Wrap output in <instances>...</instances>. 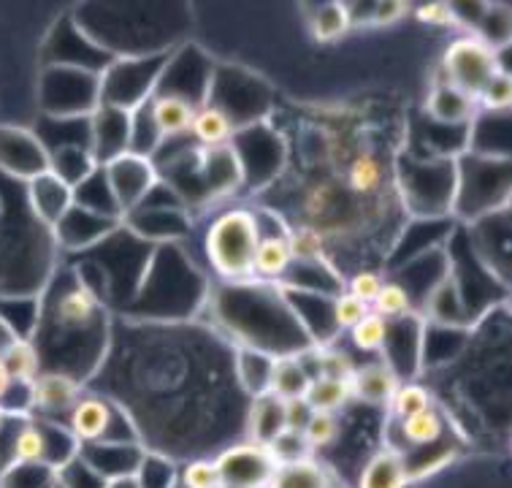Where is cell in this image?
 Wrapping results in <instances>:
<instances>
[{"mask_svg": "<svg viewBox=\"0 0 512 488\" xmlns=\"http://www.w3.org/2000/svg\"><path fill=\"white\" fill-rule=\"evenodd\" d=\"M271 451V456H274V461H277V467L280 464H296V461H307L309 453H312V448H309L307 437H304V432L301 429H296V426H285L274 440L266 445Z\"/></svg>", "mask_w": 512, "mask_h": 488, "instance_id": "obj_27", "label": "cell"}, {"mask_svg": "<svg viewBox=\"0 0 512 488\" xmlns=\"http://www.w3.org/2000/svg\"><path fill=\"white\" fill-rule=\"evenodd\" d=\"M442 434H445V421L434 410H423V413L401 418V437L410 445H434V442L442 440Z\"/></svg>", "mask_w": 512, "mask_h": 488, "instance_id": "obj_25", "label": "cell"}, {"mask_svg": "<svg viewBox=\"0 0 512 488\" xmlns=\"http://www.w3.org/2000/svg\"><path fill=\"white\" fill-rule=\"evenodd\" d=\"M382 204H369L355 198L347 190L345 179H336L334 174H320L312 179L304 196H301V215L304 223L301 226L315 228L317 234L326 239L331 236H353L361 231L372 212H380Z\"/></svg>", "mask_w": 512, "mask_h": 488, "instance_id": "obj_1", "label": "cell"}, {"mask_svg": "<svg viewBox=\"0 0 512 488\" xmlns=\"http://www.w3.org/2000/svg\"><path fill=\"white\" fill-rule=\"evenodd\" d=\"M0 356H3V366L9 372V380H14V383L30 385L41 375V369H38L41 366L38 364V353L28 339H11L9 345L0 350Z\"/></svg>", "mask_w": 512, "mask_h": 488, "instance_id": "obj_22", "label": "cell"}, {"mask_svg": "<svg viewBox=\"0 0 512 488\" xmlns=\"http://www.w3.org/2000/svg\"><path fill=\"white\" fill-rule=\"evenodd\" d=\"M223 488H266L277 470V461L266 445L244 442L220 453L215 461Z\"/></svg>", "mask_w": 512, "mask_h": 488, "instance_id": "obj_4", "label": "cell"}, {"mask_svg": "<svg viewBox=\"0 0 512 488\" xmlns=\"http://www.w3.org/2000/svg\"><path fill=\"white\" fill-rule=\"evenodd\" d=\"M429 112L442 122H464L475 114V101H469L461 93H456L453 87H447L445 82L431 93Z\"/></svg>", "mask_w": 512, "mask_h": 488, "instance_id": "obj_24", "label": "cell"}, {"mask_svg": "<svg viewBox=\"0 0 512 488\" xmlns=\"http://www.w3.org/2000/svg\"><path fill=\"white\" fill-rule=\"evenodd\" d=\"M98 315V299L87 285L68 288L55 307V320L60 329H87Z\"/></svg>", "mask_w": 512, "mask_h": 488, "instance_id": "obj_16", "label": "cell"}, {"mask_svg": "<svg viewBox=\"0 0 512 488\" xmlns=\"http://www.w3.org/2000/svg\"><path fill=\"white\" fill-rule=\"evenodd\" d=\"M30 204L38 220H44L47 226H57L66 220L71 207V185H66L52 169L44 171L30 179Z\"/></svg>", "mask_w": 512, "mask_h": 488, "instance_id": "obj_10", "label": "cell"}, {"mask_svg": "<svg viewBox=\"0 0 512 488\" xmlns=\"http://www.w3.org/2000/svg\"><path fill=\"white\" fill-rule=\"evenodd\" d=\"M345 185L355 198L369 201V204H382L385 198V166L374 152H355L347 160Z\"/></svg>", "mask_w": 512, "mask_h": 488, "instance_id": "obj_11", "label": "cell"}, {"mask_svg": "<svg viewBox=\"0 0 512 488\" xmlns=\"http://www.w3.org/2000/svg\"><path fill=\"white\" fill-rule=\"evenodd\" d=\"M266 488H334V478L323 464L307 459L296 464H280Z\"/></svg>", "mask_w": 512, "mask_h": 488, "instance_id": "obj_20", "label": "cell"}, {"mask_svg": "<svg viewBox=\"0 0 512 488\" xmlns=\"http://www.w3.org/2000/svg\"><path fill=\"white\" fill-rule=\"evenodd\" d=\"M350 331H353L355 348L374 353V350H382V345H385V339L391 334V323L385 318H380V315L369 312V315Z\"/></svg>", "mask_w": 512, "mask_h": 488, "instance_id": "obj_29", "label": "cell"}, {"mask_svg": "<svg viewBox=\"0 0 512 488\" xmlns=\"http://www.w3.org/2000/svg\"><path fill=\"white\" fill-rule=\"evenodd\" d=\"M288 426V404L274 396H258L250 413V437L255 445H269Z\"/></svg>", "mask_w": 512, "mask_h": 488, "instance_id": "obj_19", "label": "cell"}, {"mask_svg": "<svg viewBox=\"0 0 512 488\" xmlns=\"http://www.w3.org/2000/svg\"><path fill=\"white\" fill-rule=\"evenodd\" d=\"M355 372L353 361L345 356V353H336V350H331V353H326V358H323V375L326 377H339V380H350Z\"/></svg>", "mask_w": 512, "mask_h": 488, "instance_id": "obj_37", "label": "cell"}, {"mask_svg": "<svg viewBox=\"0 0 512 488\" xmlns=\"http://www.w3.org/2000/svg\"><path fill=\"white\" fill-rule=\"evenodd\" d=\"M182 488H223L215 461H190L182 470Z\"/></svg>", "mask_w": 512, "mask_h": 488, "instance_id": "obj_33", "label": "cell"}, {"mask_svg": "<svg viewBox=\"0 0 512 488\" xmlns=\"http://www.w3.org/2000/svg\"><path fill=\"white\" fill-rule=\"evenodd\" d=\"M11 464H38L52 470V426H22L11 445Z\"/></svg>", "mask_w": 512, "mask_h": 488, "instance_id": "obj_14", "label": "cell"}, {"mask_svg": "<svg viewBox=\"0 0 512 488\" xmlns=\"http://www.w3.org/2000/svg\"><path fill=\"white\" fill-rule=\"evenodd\" d=\"M331 312H334L336 329H353V326H358L369 315V307H366L364 301L353 299L350 293H345V296H339L331 304Z\"/></svg>", "mask_w": 512, "mask_h": 488, "instance_id": "obj_34", "label": "cell"}, {"mask_svg": "<svg viewBox=\"0 0 512 488\" xmlns=\"http://www.w3.org/2000/svg\"><path fill=\"white\" fill-rule=\"evenodd\" d=\"M149 117H152V128L158 133V139H174L190 131L196 106L182 95H158L149 104Z\"/></svg>", "mask_w": 512, "mask_h": 488, "instance_id": "obj_12", "label": "cell"}, {"mask_svg": "<svg viewBox=\"0 0 512 488\" xmlns=\"http://www.w3.org/2000/svg\"><path fill=\"white\" fill-rule=\"evenodd\" d=\"M477 101H483L488 109H494V112H504L507 106H510V76L499 71V74L485 85V90L480 93Z\"/></svg>", "mask_w": 512, "mask_h": 488, "instance_id": "obj_35", "label": "cell"}, {"mask_svg": "<svg viewBox=\"0 0 512 488\" xmlns=\"http://www.w3.org/2000/svg\"><path fill=\"white\" fill-rule=\"evenodd\" d=\"M372 307L374 315H380V318H399V315L410 310V293L399 282H388V285L380 288L377 299L372 301Z\"/></svg>", "mask_w": 512, "mask_h": 488, "instance_id": "obj_30", "label": "cell"}, {"mask_svg": "<svg viewBox=\"0 0 512 488\" xmlns=\"http://www.w3.org/2000/svg\"><path fill=\"white\" fill-rule=\"evenodd\" d=\"M442 71H445L447 87H453L456 93H461L464 98L477 104V98L485 90V85L502 68H499L496 52L485 44L483 38L466 36L458 38L456 44H450V49L445 52Z\"/></svg>", "mask_w": 512, "mask_h": 488, "instance_id": "obj_3", "label": "cell"}, {"mask_svg": "<svg viewBox=\"0 0 512 488\" xmlns=\"http://www.w3.org/2000/svg\"><path fill=\"white\" fill-rule=\"evenodd\" d=\"M393 415L396 418H407V415L423 413V410H431V394L420 385H399V391L391 399Z\"/></svg>", "mask_w": 512, "mask_h": 488, "instance_id": "obj_32", "label": "cell"}, {"mask_svg": "<svg viewBox=\"0 0 512 488\" xmlns=\"http://www.w3.org/2000/svg\"><path fill=\"white\" fill-rule=\"evenodd\" d=\"M418 17L423 19V22H431V25H456L453 9H450L447 3H431V6L418 11Z\"/></svg>", "mask_w": 512, "mask_h": 488, "instance_id": "obj_38", "label": "cell"}, {"mask_svg": "<svg viewBox=\"0 0 512 488\" xmlns=\"http://www.w3.org/2000/svg\"><path fill=\"white\" fill-rule=\"evenodd\" d=\"M288 244L293 261H296V258L298 261H323L328 239L323 234H317L315 228L298 226L296 231L288 236Z\"/></svg>", "mask_w": 512, "mask_h": 488, "instance_id": "obj_28", "label": "cell"}, {"mask_svg": "<svg viewBox=\"0 0 512 488\" xmlns=\"http://www.w3.org/2000/svg\"><path fill=\"white\" fill-rule=\"evenodd\" d=\"M382 288V277L377 272H358L350 280V296L358 301H364L366 307L377 299V293Z\"/></svg>", "mask_w": 512, "mask_h": 488, "instance_id": "obj_36", "label": "cell"}, {"mask_svg": "<svg viewBox=\"0 0 512 488\" xmlns=\"http://www.w3.org/2000/svg\"><path fill=\"white\" fill-rule=\"evenodd\" d=\"M131 141V112L125 106L101 104L93 112V160H114L128 152Z\"/></svg>", "mask_w": 512, "mask_h": 488, "instance_id": "obj_7", "label": "cell"}, {"mask_svg": "<svg viewBox=\"0 0 512 488\" xmlns=\"http://www.w3.org/2000/svg\"><path fill=\"white\" fill-rule=\"evenodd\" d=\"M355 399L366 404H391V399L399 391V377L388 364H366L355 369L350 377Z\"/></svg>", "mask_w": 512, "mask_h": 488, "instance_id": "obj_13", "label": "cell"}, {"mask_svg": "<svg viewBox=\"0 0 512 488\" xmlns=\"http://www.w3.org/2000/svg\"><path fill=\"white\" fill-rule=\"evenodd\" d=\"M309 372L304 366L298 364L296 358H277L271 364V377H269V396L280 399L282 404L301 402L307 394L309 385Z\"/></svg>", "mask_w": 512, "mask_h": 488, "instance_id": "obj_17", "label": "cell"}, {"mask_svg": "<svg viewBox=\"0 0 512 488\" xmlns=\"http://www.w3.org/2000/svg\"><path fill=\"white\" fill-rule=\"evenodd\" d=\"M190 131L196 133V139L204 144V150H217V147H223L225 141L231 139L233 122L223 109H217V106H204V109L196 112V117H193Z\"/></svg>", "mask_w": 512, "mask_h": 488, "instance_id": "obj_23", "label": "cell"}, {"mask_svg": "<svg viewBox=\"0 0 512 488\" xmlns=\"http://www.w3.org/2000/svg\"><path fill=\"white\" fill-rule=\"evenodd\" d=\"M9 388H11L9 372H6V366H3V356H0V399L9 394Z\"/></svg>", "mask_w": 512, "mask_h": 488, "instance_id": "obj_40", "label": "cell"}, {"mask_svg": "<svg viewBox=\"0 0 512 488\" xmlns=\"http://www.w3.org/2000/svg\"><path fill=\"white\" fill-rule=\"evenodd\" d=\"M410 486V472H407V459L399 451L385 448L372 461L366 464L364 475L358 488H407Z\"/></svg>", "mask_w": 512, "mask_h": 488, "instance_id": "obj_15", "label": "cell"}, {"mask_svg": "<svg viewBox=\"0 0 512 488\" xmlns=\"http://www.w3.org/2000/svg\"><path fill=\"white\" fill-rule=\"evenodd\" d=\"M155 179L158 174L141 152H122L109 160V188L117 201V209L136 207L155 185Z\"/></svg>", "mask_w": 512, "mask_h": 488, "instance_id": "obj_5", "label": "cell"}, {"mask_svg": "<svg viewBox=\"0 0 512 488\" xmlns=\"http://www.w3.org/2000/svg\"><path fill=\"white\" fill-rule=\"evenodd\" d=\"M301 432L307 437L309 448L317 451V448H326L328 442H334L336 432H339V421L331 413H309Z\"/></svg>", "mask_w": 512, "mask_h": 488, "instance_id": "obj_31", "label": "cell"}, {"mask_svg": "<svg viewBox=\"0 0 512 488\" xmlns=\"http://www.w3.org/2000/svg\"><path fill=\"white\" fill-rule=\"evenodd\" d=\"M353 399V388L350 380H339V377H312L307 385V394L301 399V404L307 407L309 413H331L334 415L339 407H345Z\"/></svg>", "mask_w": 512, "mask_h": 488, "instance_id": "obj_18", "label": "cell"}, {"mask_svg": "<svg viewBox=\"0 0 512 488\" xmlns=\"http://www.w3.org/2000/svg\"><path fill=\"white\" fill-rule=\"evenodd\" d=\"M30 407L41 410V413H71L76 402L82 399V385L76 383L74 377L60 375V372H47L38 375L28 385Z\"/></svg>", "mask_w": 512, "mask_h": 488, "instance_id": "obj_9", "label": "cell"}, {"mask_svg": "<svg viewBox=\"0 0 512 488\" xmlns=\"http://www.w3.org/2000/svg\"><path fill=\"white\" fill-rule=\"evenodd\" d=\"M404 14H407V6H404V3H382V6L374 9L372 22L374 25H391V22H399Z\"/></svg>", "mask_w": 512, "mask_h": 488, "instance_id": "obj_39", "label": "cell"}, {"mask_svg": "<svg viewBox=\"0 0 512 488\" xmlns=\"http://www.w3.org/2000/svg\"><path fill=\"white\" fill-rule=\"evenodd\" d=\"M290 263H293V255H290L288 236H261V242L255 247V258H252V274L274 280L288 272Z\"/></svg>", "mask_w": 512, "mask_h": 488, "instance_id": "obj_21", "label": "cell"}, {"mask_svg": "<svg viewBox=\"0 0 512 488\" xmlns=\"http://www.w3.org/2000/svg\"><path fill=\"white\" fill-rule=\"evenodd\" d=\"M312 19H309V25H312V36L320 38V41H334V38L345 36L347 28L353 25V19L347 14L345 6H339V3H328V6H317L312 9Z\"/></svg>", "mask_w": 512, "mask_h": 488, "instance_id": "obj_26", "label": "cell"}, {"mask_svg": "<svg viewBox=\"0 0 512 488\" xmlns=\"http://www.w3.org/2000/svg\"><path fill=\"white\" fill-rule=\"evenodd\" d=\"M261 242V228H258V217L250 212H225L217 217V223L209 228L206 236V253L215 263V269L228 280H250L252 274V258H255V247Z\"/></svg>", "mask_w": 512, "mask_h": 488, "instance_id": "obj_2", "label": "cell"}, {"mask_svg": "<svg viewBox=\"0 0 512 488\" xmlns=\"http://www.w3.org/2000/svg\"><path fill=\"white\" fill-rule=\"evenodd\" d=\"M49 166L52 160L33 133L0 125V169L9 171L11 177L33 179L49 171Z\"/></svg>", "mask_w": 512, "mask_h": 488, "instance_id": "obj_6", "label": "cell"}, {"mask_svg": "<svg viewBox=\"0 0 512 488\" xmlns=\"http://www.w3.org/2000/svg\"><path fill=\"white\" fill-rule=\"evenodd\" d=\"M114 421H117V410L112 404L106 399H98V396H87V399H79L71 410V437L79 445L109 442Z\"/></svg>", "mask_w": 512, "mask_h": 488, "instance_id": "obj_8", "label": "cell"}]
</instances>
